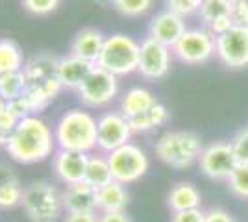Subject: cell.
<instances>
[{"mask_svg":"<svg viewBox=\"0 0 248 222\" xmlns=\"http://www.w3.org/2000/svg\"><path fill=\"white\" fill-rule=\"evenodd\" d=\"M56 147L58 145L50 126L43 118L33 115L19 120L17 130L6 147V152L17 163L33 165L50 158Z\"/></svg>","mask_w":248,"mask_h":222,"instance_id":"obj_1","label":"cell"},{"mask_svg":"<svg viewBox=\"0 0 248 222\" xmlns=\"http://www.w3.org/2000/svg\"><path fill=\"white\" fill-rule=\"evenodd\" d=\"M26 95L39 106V109L50 104L63 89L60 80V59L50 54H37L24 63Z\"/></svg>","mask_w":248,"mask_h":222,"instance_id":"obj_2","label":"cell"},{"mask_svg":"<svg viewBox=\"0 0 248 222\" xmlns=\"http://www.w3.org/2000/svg\"><path fill=\"white\" fill-rule=\"evenodd\" d=\"M56 145L62 150L91 154L96 150V118L89 111L69 109L54 128Z\"/></svg>","mask_w":248,"mask_h":222,"instance_id":"obj_3","label":"cell"},{"mask_svg":"<svg viewBox=\"0 0 248 222\" xmlns=\"http://www.w3.org/2000/svg\"><path fill=\"white\" fill-rule=\"evenodd\" d=\"M204 150V143L198 133L187 130H170L159 135L154 145L155 158L161 163L178 170H184L198 163Z\"/></svg>","mask_w":248,"mask_h":222,"instance_id":"obj_4","label":"cell"},{"mask_svg":"<svg viewBox=\"0 0 248 222\" xmlns=\"http://www.w3.org/2000/svg\"><path fill=\"white\" fill-rule=\"evenodd\" d=\"M139 48L141 43L126 33H113L108 35L104 43L102 54L98 59V67L106 69L108 73L115 74L117 78L137 73L139 67Z\"/></svg>","mask_w":248,"mask_h":222,"instance_id":"obj_5","label":"cell"},{"mask_svg":"<svg viewBox=\"0 0 248 222\" xmlns=\"http://www.w3.org/2000/svg\"><path fill=\"white\" fill-rule=\"evenodd\" d=\"M21 206L31 222H56L63 211L62 192L48 181H33L22 192Z\"/></svg>","mask_w":248,"mask_h":222,"instance_id":"obj_6","label":"cell"},{"mask_svg":"<svg viewBox=\"0 0 248 222\" xmlns=\"http://www.w3.org/2000/svg\"><path fill=\"white\" fill-rule=\"evenodd\" d=\"M111 174L115 181H121L124 185H130L139 181L150 169V159L145 154V150L137 147L135 143H126L117 150L106 154Z\"/></svg>","mask_w":248,"mask_h":222,"instance_id":"obj_7","label":"cell"},{"mask_svg":"<svg viewBox=\"0 0 248 222\" xmlns=\"http://www.w3.org/2000/svg\"><path fill=\"white\" fill-rule=\"evenodd\" d=\"M217 37L202 28H187V32L180 37V41L172 46V54L186 65H204L215 58Z\"/></svg>","mask_w":248,"mask_h":222,"instance_id":"obj_8","label":"cell"},{"mask_svg":"<svg viewBox=\"0 0 248 222\" xmlns=\"http://www.w3.org/2000/svg\"><path fill=\"white\" fill-rule=\"evenodd\" d=\"M117 95H119V78L98 65H94L91 74L85 78V82L78 89L80 102L93 109L109 106L117 98Z\"/></svg>","mask_w":248,"mask_h":222,"instance_id":"obj_9","label":"cell"},{"mask_svg":"<svg viewBox=\"0 0 248 222\" xmlns=\"http://www.w3.org/2000/svg\"><path fill=\"white\" fill-rule=\"evenodd\" d=\"M197 165L200 172L209 180L226 181L239 165V161L230 141H215L204 145Z\"/></svg>","mask_w":248,"mask_h":222,"instance_id":"obj_10","label":"cell"},{"mask_svg":"<svg viewBox=\"0 0 248 222\" xmlns=\"http://www.w3.org/2000/svg\"><path fill=\"white\" fill-rule=\"evenodd\" d=\"M132 135L134 132L130 120L121 113V109L106 111L96 118V148L104 154H109L119 147L130 143Z\"/></svg>","mask_w":248,"mask_h":222,"instance_id":"obj_11","label":"cell"},{"mask_svg":"<svg viewBox=\"0 0 248 222\" xmlns=\"http://www.w3.org/2000/svg\"><path fill=\"white\" fill-rule=\"evenodd\" d=\"M172 56H174L172 48H169L163 43L155 41L152 37H145L141 41V48H139L137 73L141 74V78H145L148 82L161 80L170 71Z\"/></svg>","mask_w":248,"mask_h":222,"instance_id":"obj_12","label":"cell"},{"mask_svg":"<svg viewBox=\"0 0 248 222\" xmlns=\"http://www.w3.org/2000/svg\"><path fill=\"white\" fill-rule=\"evenodd\" d=\"M215 56L228 69H245L248 67V28L232 26L226 33L217 37Z\"/></svg>","mask_w":248,"mask_h":222,"instance_id":"obj_13","label":"cell"},{"mask_svg":"<svg viewBox=\"0 0 248 222\" xmlns=\"http://www.w3.org/2000/svg\"><path fill=\"white\" fill-rule=\"evenodd\" d=\"M89 156L85 152H76V150H58L52 159V167L58 176V180L63 181L65 185L78 183L85 180V170L89 163Z\"/></svg>","mask_w":248,"mask_h":222,"instance_id":"obj_14","label":"cell"},{"mask_svg":"<svg viewBox=\"0 0 248 222\" xmlns=\"http://www.w3.org/2000/svg\"><path fill=\"white\" fill-rule=\"evenodd\" d=\"M186 32V19L170 10L159 11L150 21V26H148V37L163 43L169 48H172Z\"/></svg>","mask_w":248,"mask_h":222,"instance_id":"obj_15","label":"cell"},{"mask_svg":"<svg viewBox=\"0 0 248 222\" xmlns=\"http://www.w3.org/2000/svg\"><path fill=\"white\" fill-rule=\"evenodd\" d=\"M96 187L87 181L71 183L62 191L63 209L67 213H94L96 207Z\"/></svg>","mask_w":248,"mask_h":222,"instance_id":"obj_16","label":"cell"},{"mask_svg":"<svg viewBox=\"0 0 248 222\" xmlns=\"http://www.w3.org/2000/svg\"><path fill=\"white\" fill-rule=\"evenodd\" d=\"M104 43H106V35L96 28H83L74 35L73 44H71V54L85 59L89 63L96 65L102 54Z\"/></svg>","mask_w":248,"mask_h":222,"instance_id":"obj_17","label":"cell"},{"mask_svg":"<svg viewBox=\"0 0 248 222\" xmlns=\"http://www.w3.org/2000/svg\"><path fill=\"white\" fill-rule=\"evenodd\" d=\"M202 206V194L195 183L191 181H178L167 192V207L172 213L197 209Z\"/></svg>","mask_w":248,"mask_h":222,"instance_id":"obj_18","label":"cell"},{"mask_svg":"<svg viewBox=\"0 0 248 222\" xmlns=\"http://www.w3.org/2000/svg\"><path fill=\"white\" fill-rule=\"evenodd\" d=\"M94 69L93 63L80 59L73 54L65 56L60 59V80H62L63 89H73L78 91L80 85L85 82V78L91 74V71Z\"/></svg>","mask_w":248,"mask_h":222,"instance_id":"obj_19","label":"cell"},{"mask_svg":"<svg viewBox=\"0 0 248 222\" xmlns=\"http://www.w3.org/2000/svg\"><path fill=\"white\" fill-rule=\"evenodd\" d=\"M130 200V194L126 191V185L121 181H109L96 191V207L100 213L124 211Z\"/></svg>","mask_w":248,"mask_h":222,"instance_id":"obj_20","label":"cell"},{"mask_svg":"<svg viewBox=\"0 0 248 222\" xmlns=\"http://www.w3.org/2000/svg\"><path fill=\"white\" fill-rule=\"evenodd\" d=\"M169 118H170V113H169L167 106H163L157 100L152 107H148L146 111L132 117L128 120H130V126H132V132L135 135V133H146V132H152L155 128L163 126L169 122Z\"/></svg>","mask_w":248,"mask_h":222,"instance_id":"obj_21","label":"cell"},{"mask_svg":"<svg viewBox=\"0 0 248 222\" xmlns=\"http://www.w3.org/2000/svg\"><path fill=\"white\" fill-rule=\"evenodd\" d=\"M155 102H157V98L146 87H132L121 98V113L132 118V117L146 111L148 107H152Z\"/></svg>","mask_w":248,"mask_h":222,"instance_id":"obj_22","label":"cell"},{"mask_svg":"<svg viewBox=\"0 0 248 222\" xmlns=\"http://www.w3.org/2000/svg\"><path fill=\"white\" fill-rule=\"evenodd\" d=\"M89 185H93L96 189H100L104 185H108L109 181H113V174H111V167L108 156H89V163H87V170H85V180Z\"/></svg>","mask_w":248,"mask_h":222,"instance_id":"obj_23","label":"cell"},{"mask_svg":"<svg viewBox=\"0 0 248 222\" xmlns=\"http://www.w3.org/2000/svg\"><path fill=\"white\" fill-rule=\"evenodd\" d=\"M24 69V58L19 44L11 39H0V74Z\"/></svg>","mask_w":248,"mask_h":222,"instance_id":"obj_24","label":"cell"},{"mask_svg":"<svg viewBox=\"0 0 248 222\" xmlns=\"http://www.w3.org/2000/svg\"><path fill=\"white\" fill-rule=\"evenodd\" d=\"M26 93V78L22 71L0 74V96L10 102L13 98Z\"/></svg>","mask_w":248,"mask_h":222,"instance_id":"obj_25","label":"cell"},{"mask_svg":"<svg viewBox=\"0 0 248 222\" xmlns=\"http://www.w3.org/2000/svg\"><path fill=\"white\" fill-rule=\"evenodd\" d=\"M232 11V2L230 0H204L200 4V21L204 22V26H209L213 21H217L220 17H226Z\"/></svg>","mask_w":248,"mask_h":222,"instance_id":"obj_26","label":"cell"},{"mask_svg":"<svg viewBox=\"0 0 248 222\" xmlns=\"http://www.w3.org/2000/svg\"><path fill=\"white\" fill-rule=\"evenodd\" d=\"M228 189L232 191L237 198L248 200V165L247 163H239L235 170L230 174L226 180Z\"/></svg>","mask_w":248,"mask_h":222,"instance_id":"obj_27","label":"cell"},{"mask_svg":"<svg viewBox=\"0 0 248 222\" xmlns=\"http://www.w3.org/2000/svg\"><path fill=\"white\" fill-rule=\"evenodd\" d=\"M22 192H24V189L19 183V178L0 185V209H11V207L21 206Z\"/></svg>","mask_w":248,"mask_h":222,"instance_id":"obj_28","label":"cell"},{"mask_svg":"<svg viewBox=\"0 0 248 222\" xmlns=\"http://www.w3.org/2000/svg\"><path fill=\"white\" fill-rule=\"evenodd\" d=\"M6 107H8L19 120L26 118V117H33L37 111H41L39 106H37L26 93L21 96H17V98H13V100H10V102H6Z\"/></svg>","mask_w":248,"mask_h":222,"instance_id":"obj_29","label":"cell"},{"mask_svg":"<svg viewBox=\"0 0 248 222\" xmlns=\"http://www.w3.org/2000/svg\"><path fill=\"white\" fill-rule=\"evenodd\" d=\"M154 0H115V10L124 17H141L150 11Z\"/></svg>","mask_w":248,"mask_h":222,"instance_id":"obj_30","label":"cell"},{"mask_svg":"<svg viewBox=\"0 0 248 222\" xmlns=\"http://www.w3.org/2000/svg\"><path fill=\"white\" fill-rule=\"evenodd\" d=\"M17 124H19V118L6 107L0 113V147H8V143L11 141L15 130H17Z\"/></svg>","mask_w":248,"mask_h":222,"instance_id":"obj_31","label":"cell"},{"mask_svg":"<svg viewBox=\"0 0 248 222\" xmlns=\"http://www.w3.org/2000/svg\"><path fill=\"white\" fill-rule=\"evenodd\" d=\"M22 8L31 15H48L60 6V0H21Z\"/></svg>","mask_w":248,"mask_h":222,"instance_id":"obj_32","label":"cell"},{"mask_svg":"<svg viewBox=\"0 0 248 222\" xmlns=\"http://www.w3.org/2000/svg\"><path fill=\"white\" fill-rule=\"evenodd\" d=\"M167 10L174 11L180 17H189L195 15L200 10V2L198 0H167Z\"/></svg>","mask_w":248,"mask_h":222,"instance_id":"obj_33","label":"cell"},{"mask_svg":"<svg viewBox=\"0 0 248 222\" xmlns=\"http://www.w3.org/2000/svg\"><path fill=\"white\" fill-rule=\"evenodd\" d=\"M230 143L233 147V152H235V158H237L239 163H247L248 165V128L241 130Z\"/></svg>","mask_w":248,"mask_h":222,"instance_id":"obj_34","label":"cell"},{"mask_svg":"<svg viewBox=\"0 0 248 222\" xmlns=\"http://www.w3.org/2000/svg\"><path fill=\"white\" fill-rule=\"evenodd\" d=\"M232 21L235 26H247L248 28V0H237L232 2Z\"/></svg>","mask_w":248,"mask_h":222,"instance_id":"obj_35","label":"cell"},{"mask_svg":"<svg viewBox=\"0 0 248 222\" xmlns=\"http://www.w3.org/2000/svg\"><path fill=\"white\" fill-rule=\"evenodd\" d=\"M204 221H206V211L202 207L172 213V217H170V222H204Z\"/></svg>","mask_w":248,"mask_h":222,"instance_id":"obj_36","label":"cell"},{"mask_svg":"<svg viewBox=\"0 0 248 222\" xmlns=\"http://www.w3.org/2000/svg\"><path fill=\"white\" fill-rule=\"evenodd\" d=\"M233 26V21H232V15H226V17H220V19H217V21H213L209 26H206L209 32L213 33L215 37H218V35H222V33H226L230 28Z\"/></svg>","mask_w":248,"mask_h":222,"instance_id":"obj_37","label":"cell"},{"mask_svg":"<svg viewBox=\"0 0 248 222\" xmlns=\"http://www.w3.org/2000/svg\"><path fill=\"white\" fill-rule=\"evenodd\" d=\"M204 222H237L233 219V215H230L226 209L220 207H211L206 211V221Z\"/></svg>","mask_w":248,"mask_h":222,"instance_id":"obj_38","label":"cell"},{"mask_svg":"<svg viewBox=\"0 0 248 222\" xmlns=\"http://www.w3.org/2000/svg\"><path fill=\"white\" fill-rule=\"evenodd\" d=\"M63 222H100L96 213H67Z\"/></svg>","mask_w":248,"mask_h":222,"instance_id":"obj_39","label":"cell"},{"mask_svg":"<svg viewBox=\"0 0 248 222\" xmlns=\"http://www.w3.org/2000/svg\"><path fill=\"white\" fill-rule=\"evenodd\" d=\"M100 222H132V219L124 211H113V213H102Z\"/></svg>","mask_w":248,"mask_h":222,"instance_id":"obj_40","label":"cell"},{"mask_svg":"<svg viewBox=\"0 0 248 222\" xmlns=\"http://www.w3.org/2000/svg\"><path fill=\"white\" fill-rule=\"evenodd\" d=\"M100 6H115V0H96Z\"/></svg>","mask_w":248,"mask_h":222,"instance_id":"obj_41","label":"cell"},{"mask_svg":"<svg viewBox=\"0 0 248 222\" xmlns=\"http://www.w3.org/2000/svg\"><path fill=\"white\" fill-rule=\"evenodd\" d=\"M4 109H6V100H4L2 96H0V113H2Z\"/></svg>","mask_w":248,"mask_h":222,"instance_id":"obj_42","label":"cell"},{"mask_svg":"<svg viewBox=\"0 0 248 222\" xmlns=\"http://www.w3.org/2000/svg\"><path fill=\"white\" fill-rule=\"evenodd\" d=\"M198 2H200V4H202V2H204V0H198Z\"/></svg>","mask_w":248,"mask_h":222,"instance_id":"obj_43","label":"cell"},{"mask_svg":"<svg viewBox=\"0 0 248 222\" xmlns=\"http://www.w3.org/2000/svg\"><path fill=\"white\" fill-rule=\"evenodd\" d=\"M230 2H237V0H230Z\"/></svg>","mask_w":248,"mask_h":222,"instance_id":"obj_44","label":"cell"}]
</instances>
